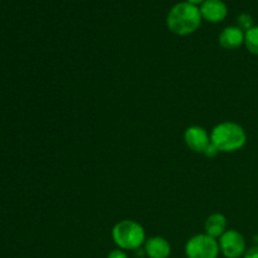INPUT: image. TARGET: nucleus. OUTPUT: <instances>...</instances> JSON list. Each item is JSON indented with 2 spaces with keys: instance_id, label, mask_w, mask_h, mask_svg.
Returning a JSON list of instances; mask_svg holds the SVG:
<instances>
[{
  "instance_id": "nucleus-13",
  "label": "nucleus",
  "mask_w": 258,
  "mask_h": 258,
  "mask_svg": "<svg viewBox=\"0 0 258 258\" xmlns=\"http://www.w3.org/2000/svg\"><path fill=\"white\" fill-rule=\"evenodd\" d=\"M107 258H130V257H128V254L126 253V251H123V249H120V248H116V249H112V251L107 254Z\"/></svg>"
},
{
  "instance_id": "nucleus-5",
  "label": "nucleus",
  "mask_w": 258,
  "mask_h": 258,
  "mask_svg": "<svg viewBox=\"0 0 258 258\" xmlns=\"http://www.w3.org/2000/svg\"><path fill=\"white\" fill-rule=\"evenodd\" d=\"M221 253L226 258H242L247 249L243 234L236 229H227L226 233L218 239Z\"/></svg>"
},
{
  "instance_id": "nucleus-10",
  "label": "nucleus",
  "mask_w": 258,
  "mask_h": 258,
  "mask_svg": "<svg viewBox=\"0 0 258 258\" xmlns=\"http://www.w3.org/2000/svg\"><path fill=\"white\" fill-rule=\"evenodd\" d=\"M227 218L221 213H213L207 218L204 229L208 236L219 239L227 231Z\"/></svg>"
},
{
  "instance_id": "nucleus-15",
  "label": "nucleus",
  "mask_w": 258,
  "mask_h": 258,
  "mask_svg": "<svg viewBox=\"0 0 258 258\" xmlns=\"http://www.w3.org/2000/svg\"><path fill=\"white\" fill-rule=\"evenodd\" d=\"M218 154H219L218 149H217L216 146L213 145V144H211V145H209L208 148H207V150L204 151V154H203V155H206L207 158H211V159H213V158H216V156L218 155Z\"/></svg>"
},
{
  "instance_id": "nucleus-3",
  "label": "nucleus",
  "mask_w": 258,
  "mask_h": 258,
  "mask_svg": "<svg viewBox=\"0 0 258 258\" xmlns=\"http://www.w3.org/2000/svg\"><path fill=\"white\" fill-rule=\"evenodd\" d=\"M113 243L123 251H138L145 244L146 233L140 223L131 219L117 222L111 231Z\"/></svg>"
},
{
  "instance_id": "nucleus-16",
  "label": "nucleus",
  "mask_w": 258,
  "mask_h": 258,
  "mask_svg": "<svg viewBox=\"0 0 258 258\" xmlns=\"http://www.w3.org/2000/svg\"><path fill=\"white\" fill-rule=\"evenodd\" d=\"M185 2L190 3V4L196 5V7H201V5L203 4V3L206 2V0H185Z\"/></svg>"
},
{
  "instance_id": "nucleus-7",
  "label": "nucleus",
  "mask_w": 258,
  "mask_h": 258,
  "mask_svg": "<svg viewBox=\"0 0 258 258\" xmlns=\"http://www.w3.org/2000/svg\"><path fill=\"white\" fill-rule=\"evenodd\" d=\"M199 9L203 20L209 23L223 22L228 14V8L223 0H206Z\"/></svg>"
},
{
  "instance_id": "nucleus-8",
  "label": "nucleus",
  "mask_w": 258,
  "mask_h": 258,
  "mask_svg": "<svg viewBox=\"0 0 258 258\" xmlns=\"http://www.w3.org/2000/svg\"><path fill=\"white\" fill-rule=\"evenodd\" d=\"M244 34H246V32L242 30L239 27L229 25V27H226L219 33L218 42L221 47L227 50L238 49L241 45L244 44Z\"/></svg>"
},
{
  "instance_id": "nucleus-12",
  "label": "nucleus",
  "mask_w": 258,
  "mask_h": 258,
  "mask_svg": "<svg viewBox=\"0 0 258 258\" xmlns=\"http://www.w3.org/2000/svg\"><path fill=\"white\" fill-rule=\"evenodd\" d=\"M237 27H239L242 30H244V32H247V30L251 29L252 27H254V22L252 15H249L248 13H242L241 15H238V18H237Z\"/></svg>"
},
{
  "instance_id": "nucleus-9",
  "label": "nucleus",
  "mask_w": 258,
  "mask_h": 258,
  "mask_svg": "<svg viewBox=\"0 0 258 258\" xmlns=\"http://www.w3.org/2000/svg\"><path fill=\"white\" fill-rule=\"evenodd\" d=\"M144 252L149 258H169L171 254V246L164 237L154 236L146 238Z\"/></svg>"
},
{
  "instance_id": "nucleus-11",
  "label": "nucleus",
  "mask_w": 258,
  "mask_h": 258,
  "mask_svg": "<svg viewBox=\"0 0 258 258\" xmlns=\"http://www.w3.org/2000/svg\"><path fill=\"white\" fill-rule=\"evenodd\" d=\"M244 45L249 53L258 55V25L247 30L244 34Z\"/></svg>"
},
{
  "instance_id": "nucleus-4",
  "label": "nucleus",
  "mask_w": 258,
  "mask_h": 258,
  "mask_svg": "<svg viewBox=\"0 0 258 258\" xmlns=\"http://www.w3.org/2000/svg\"><path fill=\"white\" fill-rule=\"evenodd\" d=\"M184 252L186 258H218L221 249L218 239L207 233H199L186 241Z\"/></svg>"
},
{
  "instance_id": "nucleus-2",
  "label": "nucleus",
  "mask_w": 258,
  "mask_h": 258,
  "mask_svg": "<svg viewBox=\"0 0 258 258\" xmlns=\"http://www.w3.org/2000/svg\"><path fill=\"white\" fill-rule=\"evenodd\" d=\"M211 141L219 153H236L247 144V133L234 121H223L213 127Z\"/></svg>"
},
{
  "instance_id": "nucleus-1",
  "label": "nucleus",
  "mask_w": 258,
  "mask_h": 258,
  "mask_svg": "<svg viewBox=\"0 0 258 258\" xmlns=\"http://www.w3.org/2000/svg\"><path fill=\"white\" fill-rule=\"evenodd\" d=\"M201 9L199 7L188 2H180L174 5L166 17V25L169 30L176 35L193 34L202 24Z\"/></svg>"
},
{
  "instance_id": "nucleus-6",
  "label": "nucleus",
  "mask_w": 258,
  "mask_h": 258,
  "mask_svg": "<svg viewBox=\"0 0 258 258\" xmlns=\"http://www.w3.org/2000/svg\"><path fill=\"white\" fill-rule=\"evenodd\" d=\"M184 141L185 145L197 154H204L207 148L212 144L208 131L198 125L189 126L186 128L184 133Z\"/></svg>"
},
{
  "instance_id": "nucleus-14",
  "label": "nucleus",
  "mask_w": 258,
  "mask_h": 258,
  "mask_svg": "<svg viewBox=\"0 0 258 258\" xmlns=\"http://www.w3.org/2000/svg\"><path fill=\"white\" fill-rule=\"evenodd\" d=\"M242 258H258V244L247 248Z\"/></svg>"
}]
</instances>
